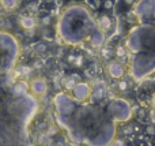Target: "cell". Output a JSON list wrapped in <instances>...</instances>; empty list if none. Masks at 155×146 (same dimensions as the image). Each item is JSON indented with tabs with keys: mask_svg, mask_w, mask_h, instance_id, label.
Masks as SVG:
<instances>
[{
	"mask_svg": "<svg viewBox=\"0 0 155 146\" xmlns=\"http://www.w3.org/2000/svg\"><path fill=\"white\" fill-rule=\"evenodd\" d=\"M98 23H99V29H101L102 33H113V30L116 27L114 18L110 14L104 12V11L98 16Z\"/></svg>",
	"mask_w": 155,
	"mask_h": 146,
	"instance_id": "1",
	"label": "cell"
},
{
	"mask_svg": "<svg viewBox=\"0 0 155 146\" xmlns=\"http://www.w3.org/2000/svg\"><path fill=\"white\" fill-rule=\"evenodd\" d=\"M106 70H107V73H109V75L114 79H121L124 75V67L117 60H110V62L107 63Z\"/></svg>",
	"mask_w": 155,
	"mask_h": 146,
	"instance_id": "2",
	"label": "cell"
},
{
	"mask_svg": "<svg viewBox=\"0 0 155 146\" xmlns=\"http://www.w3.org/2000/svg\"><path fill=\"white\" fill-rule=\"evenodd\" d=\"M74 96H75L76 100L79 101H84L87 97H90L91 94V90H90V86L84 82H79L75 87H74Z\"/></svg>",
	"mask_w": 155,
	"mask_h": 146,
	"instance_id": "3",
	"label": "cell"
},
{
	"mask_svg": "<svg viewBox=\"0 0 155 146\" xmlns=\"http://www.w3.org/2000/svg\"><path fill=\"white\" fill-rule=\"evenodd\" d=\"M79 82H82V75L79 73H72L70 75H67L63 81V85L67 90H74V87L76 86Z\"/></svg>",
	"mask_w": 155,
	"mask_h": 146,
	"instance_id": "4",
	"label": "cell"
},
{
	"mask_svg": "<svg viewBox=\"0 0 155 146\" xmlns=\"http://www.w3.org/2000/svg\"><path fill=\"white\" fill-rule=\"evenodd\" d=\"M19 23L25 30H33L37 26V19L31 15H23L21 18V21H19Z\"/></svg>",
	"mask_w": 155,
	"mask_h": 146,
	"instance_id": "5",
	"label": "cell"
},
{
	"mask_svg": "<svg viewBox=\"0 0 155 146\" xmlns=\"http://www.w3.org/2000/svg\"><path fill=\"white\" fill-rule=\"evenodd\" d=\"M137 0H118V2H116V7H117V10L120 11V12H127V11L132 10V7H134L135 4H136Z\"/></svg>",
	"mask_w": 155,
	"mask_h": 146,
	"instance_id": "6",
	"label": "cell"
},
{
	"mask_svg": "<svg viewBox=\"0 0 155 146\" xmlns=\"http://www.w3.org/2000/svg\"><path fill=\"white\" fill-rule=\"evenodd\" d=\"M31 90L35 93V94H42V93L46 90V82L41 78L34 79V81L31 82Z\"/></svg>",
	"mask_w": 155,
	"mask_h": 146,
	"instance_id": "7",
	"label": "cell"
},
{
	"mask_svg": "<svg viewBox=\"0 0 155 146\" xmlns=\"http://www.w3.org/2000/svg\"><path fill=\"white\" fill-rule=\"evenodd\" d=\"M102 42H104V33L102 32H94L93 34H91L90 37V44L91 46H94V48H98V46L102 45Z\"/></svg>",
	"mask_w": 155,
	"mask_h": 146,
	"instance_id": "8",
	"label": "cell"
},
{
	"mask_svg": "<svg viewBox=\"0 0 155 146\" xmlns=\"http://www.w3.org/2000/svg\"><path fill=\"white\" fill-rule=\"evenodd\" d=\"M124 21H125L127 25L132 26V25L137 23V16L135 12H132V10H129V11H127V12H124Z\"/></svg>",
	"mask_w": 155,
	"mask_h": 146,
	"instance_id": "9",
	"label": "cell"
},
{
	"mask_svg": "<svg viewBox=\"0 0 155 146\" xmlns=\"http://www.w3.org/2000/svg\"><path fill=\"white\" fill-rule=\"evenodd\" d=\"M84 66H86V57H84V55L80 53V52H76L75 60H74L72 67H75V68H82V67H84Z\"/></svg>",
	"mask_w": 155,
	"mask_h": 146,
	"instance_id": "10",
	"label": "cell"
},
{
	"mask_svg": "<svg viewBox=\"0 0 155 146\" xmlns=\"http://www.w3.org/2000/svg\"><path fill=\"white\" fill-rule=\"evenodd\" d=\"M114 7H116V0H104L102 2V11L104 12H107V14H110L113 10H114Z\"/></svg>",
	"mask_w": 155,
	"mask_h": 146,
	"instance_id": "11",
	"label": "cell"
},
{
	"mask_svg": "<svg viewBox=\"0 0 155 146\" xmlns=\"http://www.w3.org/2000/svg\"><path fill=\"white\" fill-rule=\"evenodd\" d=\"M104 94H105L104 87H97V89L90 94L91 96V101H93V103H97L98 100H101V98L104 97Z\"/></svg>",
	"mask_w": 155,
	"mask_h": 146,
	"instance_id": "12",
	"label": "cell"
},
{
	"mask_svg": "<svg viewBox=\"0 0 155 146\" xmlns=\"http://www.w3.org/2000/svg\"><path fill=\"white\" fill-rule=\"evenodd\" d=\"M117 89H118V92H121V93H125V92H128L129 90V83L125 81V79H118V82H117Z\"/></svg>",
	"mask_w": 155,
	"mask_h": 146,
	"instance_id": "13",
	"label": "cell"
},
{
	"mask_svg": "<svg viewBox=\"0 0 155 146\" xmlns=\"http://www.w3.org/2000/svg\"><path fill=\"white\" fill-rule=\"evenodd\" d=\"M114 55L117 59H125L127 57V51L123 45H117L114 49Z\"/></svg>",
	"mask_w": 155,
	"mask_h": 146,
	"instance_id": "14",
	"label": "cell"
},
{
	"mask_svg": "<svg viewBox=\"0 0 155 146\" xmlns=\"http://www.w3.org/2000/svg\"><path fill=\"white\" fill-rule=\"evenodd\" d=\"M144 134L148 137H155V124L154 123H148V124L144 126Z\"/></svg>",
	"mask_w": 155,
	"mask_h": 146,
	"instance_id": "15",
	"label": "cell"
},
{
	"mask_svg": "<svg viewBox=\"0 0 155 146\" xmlns=\"http://www.w3.org/2000/svg\"><path fill=\"white\" fill-rule=\"evenodd\" d=\"M3 7L8 8V10H14L18 5V0H2Z\"/></svg>",
	"mask_w": 155,
	"mask_h": 146,
	"instance_id": "16",
	"label": "cell"
},
{
	"mask_svg": "<svg viewBox=\"0 0 155 146\" xmlns=\"http://www.w3.org/2000/svg\"><path fill=\"white\" fill-rule=\"evenodd\" d=\"M41 25H42L44 27H49L52 25V15H49V14H46V15L41 16Z\"/></svg>",
	"mask_w": 155,
	"mask_h": 146,
	"instance_id": "17",
	"label": "cell"
},
{
	"mask_svg": "<svg viewBox=\"0 0 155 146\" xmlns=\"http://www.w3.org/2000/svg\"><path fill=\"white\" fill-rule=\"evenodd\" d=\"M136 117H137V120H139V122H142V119H143V120H146V119L148 117V112L146 111L144 108H143V109H139V112H137Z\"/></svg>",
	"mask_w": 155,
	"mask_h": 146,
	"instance_id": "18",
	"label": "cell"
},
{
	"mask_svg": "<svg viewBox=\"0 0 155 146\" xmlns=\"http://www.w3.org/2000/svg\"><path fill=\"white\" fill-rule=\"evenodd\" d=\"M102 56L105 57V59H110L112 57V55H113V51L109 48V46H105V48H102Z\"/></svg>",
	"mask_w": 155,
	"mask_h": 146,
	"instance_id": "19",
	"label": "cell"
},
{
	"mask_svg": "<svg viewBox=\"0 0 155 146\" xmlns=\"http://www.w3.org/2000/svg\"><path fill=\"white\" fill-rule=\"evenodd\" d=\"M123 133H124V135H131L134 133V128H132V126H125L123 128Z\"/></svg>",
	"mask_w": 155,
	"mask_h": 146,
	"instance_id": "20",
	"label": "cell"
},
{
	"mask_svg": "<svg viewBox=\"0 0 155 146\" xmlns=\"http://www.w3.org/2000/svg\"><path fill=\"white\" fill-rule=\"evenodd\" d=\"M113 146H124V142L121 141V139H117V141L114 142V145H113Z\"/></svg>",
	"mask_w": 155,
	"mask_h": 146,
	"instance_id": "21",
	"label": "cell"
},
{
	"mask_svg": "<svg viewBox=\"0 0 155 146\" xmlns=\"http://www.w3.org/2000/svg\"><path fill=\"white\" fill-rule=\"evenodd\" d=\"M148 116L151 117V120H153V123L155 124V111H153V112H150V115H148Z\"/></svg>",
	"mask_w": 155,
	"mask_h": 146,
	"instance_id": "22",
	"label": "cell"
},
{
	"mask_svg": "<svg viewBox=\"0 0 155 146\" xmlns=\"http://www.w3.org/2000/svg\"><path fill=\"white\" fill-rule=\"evenodd\" d=\"M151 101H153V105L155 107V93H154V94H153V100H151Z\"/></svg>",
	"mask_w": 155,
	"mask_h": 146,
	"instance_id": "23",
	"label": "cell"
},
{
	"mask_svg": "<svg viewBox=\"0 0 155 146\" xmlns=\"http://www.w3.org/2000/svg\"><path fill=\"white\" fill-rule=\"evenodd\" d=\"M154 146H155V145H154Z\"/></svg>",
	"mask_w": 155,
	"mask_h": 146,
	"instance_id": "24",
	"label": "cell"
}]
</instances>
